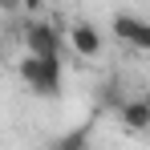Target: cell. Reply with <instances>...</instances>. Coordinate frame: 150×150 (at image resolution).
<instances>
[{"label":"cell","mask_w":150,"mask_h":150,"mask_svg":"<svg viewBox=\"0 0 150 150\" xmlns=\"http://www.w3.org/2000/svg\"><path fill=\"white\" fill-rule=\"evenodd\" d=\"M114 114H118V122H122L130 134H142V130L150 126V101L146 98H126Z\"/></svg>","instance_id":"obj_4"},{"label":"cell","mask_w":150,"mask_h":150,"mask_svg":"<svg viewBox=\"0 0 150 150\" xmlns=\"http://www.w3.org/2000/svg\"><path fill=\"white\" fill-rule=\"evenodd\" d=\"M85 142H89V122H85V126H77L73 134H65V138H61L53 150H85Z\"/></svg>","instance_id":"obj_7"},{"label":"cell","mask_w":150,"mask_h":150,"mask_svg":"<svg viewBox=\"0 0 150 150\" xmlns=\"http://www.w3.org/2000/svg\"><path fill=\"white\" fill-rule=\"evenodd\" d=\"M126 101V89H122V81L118 77H110L105 85H101V110H118Z\"/></svg>","instance_id":"obj_6"},{"label":"cell","mask_w":150,"mask_h":150,"mask_svg":"<svg viewBox=\"0 0 150 150\" xmlns=\"http://www.w3.org/2000/svg\"><path fill=\"white\" fill-rule=\"evenodd\" d=\"M21 77L37 98H57L61 93V57H21Z\"/></svg>","instance_id":"obj_1"},{"label":"cell","mask_w":150,"mask_h":150,"mask_svg":"<svg viewBox=\"0 0 150 150\" xmlns=\"http://www.w3.org/2000/svg\"><path fill=\"white\" fill-rule=\"evenodd\" d=\"M114 37H122L126 45L138 49V53L150 49V25L142 16H134V12H118V16H114Z\"/></svg>","instance_id":"obj_3"},{"label":"cell","mask_w":150,"mask_h":150,"mask_svg":"<svg viewBox=\"0 0 150 150\" xmlns=\"http://www.w3.org/2000/svg\"><path fill=\"white\" fill-rule=\"evenodd\" d=\"M21 8H25V12H37V8H41V0H21Z\"/></svg>","instance_id":"obj_9"},{"label":"cell","mask_w":150,"mask_h":150,"mask_svg":"<svg viewBox=\"0 0 150 150\" xmlns=\"http://www.w3.org/2000/svg\"><path fill=\"white\" fill-rule=\"evenodd\" d=\"M0 12H8V16H16V12H21V0H0Z\"/></svg>","instance_id":"obj_8"},{"label":"cell","mask_w":150,"mask_h":150,"mask_svg":"<svg viewBox=\"0 0 150 150\" xmlns=\"http://www.w3.org/2000/svg\"><path fill=\"white\" fill-rule=\"evenodd\" d=\"M69 45H73L81 57H98V53H101V33H98V25L77 21V25L69 28Z\"/></svg>","instance_id":"obj_5"},{"label":"cell","mask_w":150,"mask_h":150,"mask_svg":"<svg viewBox=\"0 0 150 150\" xmlns=\"http://www.w3.org/2000/svg\"><path fill=\"white\" fill-rule=\"evenodd\" d=\"M25 45L33 57H61V33L49 21H28L25 28Z\"/></svg>","instance_id":"obj_2"}]
</instances>
